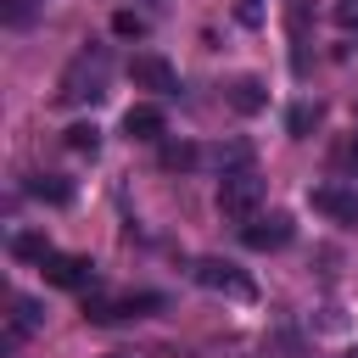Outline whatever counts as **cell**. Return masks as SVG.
<instances>
[{"mask_svg": "<svg viewBox=\"0 0 358 358\" xmlns=\"http://www.w3.org/2000/svg\"><path fill=\"white\" fill-rule=\"evenodd\" d=\"M28 196H34V201H50V207H67V201H73V185L56 179V173H34V179H28Z\"/></svg>", "mask_w": 358, "mask_h": 358, "instance_id": "4fadbf2b", "label": "cell"}, {"mask_svg": "<svg viewBox=\"0 0 358 358\" xmlns=\"http://www.w3.org/2000/svg\"><path fill=\"white\" fill-rule=\"evenodd\" d=\"M45 17V0H0V22L11 28V34H22V28H34Z\"/></svg>", "mask_w": 358, "mask_h": 358, "instance_id": "7c38bea8", "label": "cell"}, {"mask_svg": "<svg viewBox=\"0 0 358 358\" xmlns=\"http://www.w3.org/2000/svg\"><path fill=\"white\" fill-rule=\"evenodd\" d=\"M157 162H162L168 173H179V168H196V162H201V151H196V145H185V140H168V145L157 151Z\"/></svg>", "mask_w": 358, "mask_h": 358, "instance_id": "9a60e30c", "label": "cell"}, {"mask_svg": "<svg viewBox=\"0 0 358 358\" xmlns=\"http://www.w3.org/2000/svg\"><path fill=\"white\" fill-rule=\"evenodd\" d=\"M336 22L352 28V22H358V0H341V6H336Z\"/></svg>", "mask_w": 358, "mask_h": 358, "instance_id": "d6986e66", "label": "cell"}, {"mask_svg": "<svg viewBox=\"0 0 358 358\" xmlns=\"http://www.w3.org/2000/svg\"><path fill=\"white\" fill-rule=\"evenodd\" d=\"M291 218L285 213H268V218H252V224H241V241H246V252H280V246H291Z\"/></svg>", "mask_w": 358, "mask_h": 358, "instance_id": "ba28073f", "label": "cell"}, {"mask_svg": "<svg viewBox=\"0 0 358 358\" xmlns=\"http://www.w3.org/2000/svg\"><path fill=\"white\" fill-rule=\"evenodd\" d=\"M67 151L95 157V151H101V129H95V123H73V129H67Z\"/></svg>", "mask_w": 358, "mask_h": 358, "instance_id": "e0dca14e", "label": "cell"}, {"mask_svg": "<svg viewBox=\"0 0 358 358\" xmlns=\"http://www.w3.org/2000/svg\"><path fill=\"white\" fill-rule=\"evenodd\" d=\"M341 162H358V140H352V145H347V151H341Z\"/></svg>", "mask_w": 358, "mask_h": 358, "instance_id": "ffe728a7", "label": "cell"}, {"mask_svg": "<svg viewBox=\"0 0 358 358\" xmlns=\"http://www.w3.org/2000/svg\"><path fill=\"white\" fill-rule=\"evenodd\" d=\"M45 330V302L39 296H11V341H28Z\"/></svg>", "mask_w": 358, "mask_h": 358, "instance_id": "30bf717a", "label": "cell"}, {"mask_svg": "<svg viewBox=\"0 0 358 358\" xmlns=\"http://www.w3.org/2000/svg\"><path fill=\"white\" fill-rule=\"evenodd\" d=\"M145 28H151V22H145L140 11H117V17H112V34H117V39H145Z\"/></svg>", "mask_w": 358, "mask_h": 358, "instance_id": "ac0fdd59", "label": "cell"}, {"mask_svg": "<svg viewBox=\"0 0 358 358\" xmlns=\"http://www.w3.org/2000/svg\"><path fill=\"white\" fill-rule=\"evenodd\" d=\"M123 134H129V140H162V134H168L162 106H145V101L129 106V112H123Z\"/></svg>", "mask_w": 358, "mask_h": 358, "instance_id": "9c48e42d", "label": "cell"}, {"mask_svg": "<svg viewBox=\"0 0 358 358\" xmlns=\"http://www.w3.org/2000/svg\"><path fill=\"white\" fill-rule=\"evenodd\" d=\"M106 84H112V50H106V45H84V50L62 67L56 101H62V106H95V101L106 95Z\"/></svg>", "mask_w": 358, "mask_h": 358, "instance_id": "6da1fadb", "label": "cell"}, {"mask_svg": "<svg viewBox=\"0 0 358 358\" xmlns=\"http://www.w3.org/2000/svg\"><path fill=\"white\" fill-rule=\"evenodd\" d=\"M157 308H162L157 291H123V296H95V302L84 308V319H90V324H123V319H145V313H157Z\"/></svg>", "mask_w": 358, "mask_h": 358, "instance_id": "277c9868", "label": "cell"}, {"mask_svg": "<svg viewBox=\"0 0 358 358\" xmlns=\"http://www.w3.org/2000/svg\"><path fill=\"white\" fill-rule=\"evenodd\" d=\"M6 246H11V257H22V263H45V257H50V241L34 235V229H17Z\"/></svg>", "mask_w": 358, "mask_h": 358, "instance_id": "5bb4252c", "label": "cell"}, {"mask_svg": "<svg viewBox=\"0 0 358 358\" xmlns=\"http://www.w3.org/2000/svg\"><path fill=\"white\" fill-rule=\"evenodd\" d=\"M263 196H268V179L246 162V168H229V173H218V213L229 218V224H252L257 218V207H263Z\"/></svg>", "mask_w": 358, "mask_h": 358, "instance_id": "7a4b0ae2", "label": "cell"}, {"mask_svg": "<svg viewBox=\"0 0 358 358\" xmlns=\"http://www.w3.org/2000/svg\"><path fill=\"white\" fill-rule=\"evenodd\" d=\"M308 207L324 213L330 224H358V190L341 185V179H324V185H308Z\"/></svg>", "mask_w": 358, "mask_h": 358, "instance_id": "8992f818", "label": "cell"}, {"mask_svg": "<svg viewBox=\"0 0 358 358\" xmlns=\"http://www.w3.org/2000/svg\"><path fill=\"white\" fill-rule=\"evenodd\" d=\"M39 268H45V285L56 291H95V263L78 252H50Z\"/></svg>", "mask_w": 358, "mask_h": 358, "instance_id": "5b68a950", "label": "cell"}, {"mask_svg": "<svg viewBox=\"0 0 358 358\" xmlns=\"http://www.w3.org/2000/svg\"><path fill=\"white\" fill-rule=\"evenodd\" d=\"M129 78H134L140 90H151V95H179V73H173V62H162L157 50H140V56L129 62Z\"/></svg>", "mask_w": 358, "mask_h": 358, "instance_id": "52a82bcc", "label": "cell"}, {"mask_svg": "<svg viewBox=\"0 0 358 358\" xmlns=\"http://www.w3.org/2000/svg\"><path fill=\"white\" fill-rule=\"evenodd\" d=\"M229 106H235L241 117H257V112L268 106V90H263V78H235V84H229Z\"/></svg>", "mask_w": 358, "mask_h": 358, "instance_id": "8fae6325", "label": "cell"}, {"mask_svg": "<svg viewBox=\"0 0 358 358\" xmlns=\"http://www.w3.org/2000/svg\"><path fill=\"white\" fill-rule=\"evenodd\" d=\"M352 358H358V347H352Z\"/></svg>", "mask_w": 358, "mask_h": 358, "instance_id": "44dd1931", "label": "cell"}, {"mask_svg": "<svg viewBox=\"0 0 358 358\" xmlns=\"http://www.w3.org/2000/svg\"><path fill=\"white\" fill-rule=\"evenodd\" d=\"M190 280H196L201 291H213V296H229V302H252V296H257V280H252L246 268L224 263V257H196V263H190Z\"/></svg>", "mask_w": 358, "mask_h": 358, "instance_id": "3957f363", "label": "cell"}, {"mask_svg": "<svg viewBox=\"0 0 358 358\" xmlns=\"http://www.w3.org/2000/svg\"><path fill=\"white\" fill-rule=\"evenodd\" d=\"M313 123H319V106H313V101H296V106L285 112V134H291V140H308Z\"/></svg>", "mask_w": 358, "mask_h": 358, "instance_id": "2e32d148", "label": "cell"}]
</instances>
